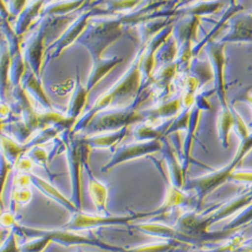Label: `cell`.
<instances>
[{
    "mask_svg": "<svg viewBox=\"0 0 252 252\" xmlns=\"http://www.w3.org/2000/svg\"><path fill=\"white\" fill-rule=\"evenodd\" d=\"M221 41H252V14H243L236 17L230 32Z\"/></svg>",
    "mask_w": 252,
    "mask_h": 252,
    "instance_id": "1",
    "label": "cell"
},
{
    "mask_svg": "<svg viewBox=\"0 0 252 252\" xmlns=\"http://www.w3.org/2000/svg\"><path fill=\"white\" fill-rule=\"evenodd\" d=\"M224 46L220 44L212 43L210 46V57L212 59L214 69H215V75H216V86L218 89V93L220 94L221 101L225 103V88H224Z\"/></svg>",
    "mask_w": 252,
    "mask_h": 252,
    "instance_id": "2",
    "label": "cell"
},
{
    "mask_svg": "<svg viewBox=\"0 0 252 252\" xmlns=\"http://www.w3.org/2000/svg\"><path fill=\"white\" fill-rule=\"evenodd\" d=\"M238 100H240V101H245V102H247V103H249L251 106H252V94H250V93H246V94H244V95H242V96H239V99Z\"/></svg>",
    "mask_w": 252,
    "mask_h": 252,
    "instance_id": "3",
    "label": "cell"
}]
</instances>
